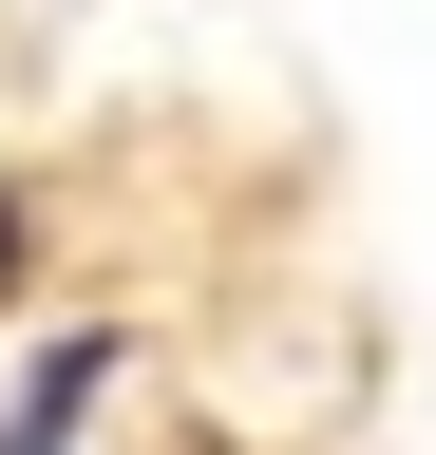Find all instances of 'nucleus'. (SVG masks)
I'll use <instances>...</instances> for the list:
<instances>
[{
    "instance_id": "f257e3e1",
    "label": "nucleus",
    "mask_w": 436,
    "mask_h": 455,
    "mask_svg": "<svg viewBox=\"0 0 436 455\" xmlns=\"http://www.w3.org/2000/svg\"><path fill=\"white\" fill-rule=\"evenodd\" d=\"M95 398H115V323H58V341L20 361V398H0V455H76Z\"/></svg>"
},
{
    "instance_id": "f03ea898",
    "label": "nucleus",
    "mask_w": 436,
    "mask_h": 455,
    "mask_svg": "<svg viewBox=\"0 0 436 455\" xmlns=\"http://www.w3.org/2000/svg\"><path fill=\"white\" fill-rule=\"evenodd\" d=\"M20 284H38V228H20V190H0V304H20Z\"/></svg>"
}]
</instances>
